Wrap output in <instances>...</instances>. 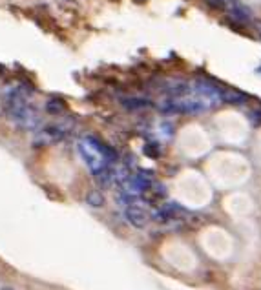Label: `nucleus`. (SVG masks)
I'll return each instance as SVG.
<instances>
[{"instance_id":"nucleus-1","label":"nucleus","mask_w":261,"mask_h":290,"mask_svg":"<svg viewBox=\"0 0 261 290\" xmlns=\"http://www.w3.org/2000/svg\"><path fill=\"white\" fill-rule=\"evenodd\" d=\"M6 111L9 121L15 126H19L20 130H37L40 126V113L31 103L20 104L17 108H11V110Z\"/></svg>"},{"instance_id":"nucleus-2","label":"nucleus","mask_w":261,"mask_h":290,"mask_svg":"<svg viewBox=\"0 0 261 290\" xmlns=\"http://www.w3.org/2000/svg\"><path fill=\"white\" fill-rule=\"evenodd\" d=\"M79 155L83 157V161L86 162V166L89 168V172L93 175H99L102 170H106V168L110 166L108 162L104 161V157H102L86 139L79 144Z\"/></svg>"},{"instance_id":"nucleus-3","label":"nucleus","mask_w":261,"mask_h":290,"mask_svg":"<svg viewBox=\"0 0 261 290\" xmlns=\"http://www.w3.org/2000/svg\"><path fill=\"white\" fill-rule=\"evenodd\" d=\"M66 137V132H64L60 126H44L42 130H38L35 133V139H33V144L35 146H50V144H57Z\"/></svg>"},{"instance_id":"nucleus-4","label":"nucleus","mask_w":261,"mask_h":290,"mask_svg":"<svg viewBox=\"0 0 261 290\" xmlns=\"http://www.w3.org/2000/svg\"><path fill=\"white\" fill-rule=\"evenodd\" d=\"M124 217L134 228H145L148 225V221H150V213L145 212L139 207H128L124 210Z\"/></svg>"},{"instance_id":"nucleus-5","label":"nucleus","mask_w":261,"mask_h":290,"mask_svg":"<svg viewBox=\"0 0 261 290\" xmlns=\"http://www.w3.org/2000/svg\"><path fill=\"white\" fill-rule=\"evenodd\" d=\"M229 17L230 19H234L236 22L245 24V22H250L252 13H250V9L245 6V4H241L239 0H236V2H232V4L229 6Z\"/></svg>"},{"instance_id":"nucleus-6","label":"nucleus","mask_w":261,"mask_h":290,"mask_svg":"<svg viewBox=\"0 0 261 290\" xmlns=\"http://www.w3.org/2000/svg\"><path fill=\"white\" fill-rule=\"evenodd\" d=\"M66 110H68V106H66V103H64L62 99H50L48 103H46V111L50 113V115H64L66 113Z\"/></svg>"},{"instance_id":"nucleus-7","label":"nucleus","mask_w":261,"mask_h":290,"mask_svg":"<svg viewBox=\"0 0 261 290\" xmlns=\"http://www.w3.org/2000/svg\"><path fill=\"white\" fill-rule=\"evenodd\" d=\"M122 106L126 110H145V108H150L152 103L148 99H139V97H128L122 101Z\"/></svg>"},{"instance_id":"nucleus-8","label":"nucleus","mask_w":261,"mask_h":290,"mask_svg":"<svg viewBox=\"0 0 261 290\" xmlns=\"http://www.w3.org/2000/svg\"><path fill=\"white\" fill-rule=\"evenodd\" d=\"M221 101L229 104H243L247 101V95H243V93H239V91H236V90H223Z\"/></svg>"},{"instance_id":"nucleus-9","label":"nucleus","mask_w":261,"mask_h":290,"mask_svg":"<svg viewBox=\"0 0 261 290\" xmlns=\"http://www.w3.org/2000/svg\"><path fill=\"white\" fill-rule=\"evenodd\" d=\"M86 203H88L91 208H102L104 203H106V199H104V193H102L101 190H89L88 195H86Z\"/></svg>"},{"instance_id":"nucleus-10","label":"nucleus","mask_w":261,"mask_h":290,"mask_svg":"<svg viewBox=\"0 0 261 290\" xmlns=\"http://www.w3.org/2000/svg\"><path fill=\"white\" fill-rule=\"evenodd\" d=\"M145 154L148 157H152V159H157L161 155V150H159V144H155V142H148L146 146H145Z\"/></svg>"},{"instance_id":"nucleus-11","label":"nucleus","mask_w":261,"mask_h":290,"mask_svg":"<svg viewBox=\"0 0 261 290\" xmlns=\"http://www.w3.org/2000/svg\"><path fill=\"white\" fill-rule=\"evenodd\" d=\"M232 2H236V0H208V4L210 6H214V7H229Z\"/></svg>"},{"instance_id":"nucleus-12","label":"nucleus","mask_w":261,"mask_h":290,"mask_svg":"<svg viewBox=\"0 0 261 290\" xmlns=\"http://www.w3.org/2000/svg\"><path fill=\"white\" fill-rule=\"evenodd\" d=\"M250 117H252V121H254L256 124L261 123V111H260V110L252 111V113H250Z\"/></svg>"},{"instance_id":"nucleus-13","label":"nucleus","mask_w":261,"mask_h":290,"mask_svg":"<svg viewBox=\"0 0 261 290\" xmlns=\"http://www.w3.org/2000/svg\"><path fill=\"white\" fill-rule=\"evenodd\" d=\"M256 29L260 31V35H261V22H256Z\"/></svg>"},{"instance_id":"nucleus-14","label":"nucleus","mask_w":261,"mask_h":290,"mask_svg":"<svg viewBox=\"0 0 261 290\" xmlns=\"http://www.w3.org/2000/svg\"><path fill=\"white\" fill-rule=\"evenodd\" d=\"M2 71H4V68H2V66H0V73H2Z\"/></svg>"},{"instance_id":"nucleus-15","label":"nucleus","mask_w":261,"mask_h":290,"mask_svg":"<svg viewBox=\"0 0 261 290\" xmlns=\"http://www.w3.org/2000/svg\"><path fill=\"white\" fill-rule=\"evenodd\" d=\"M258 71H260V73H261V68H260V70H258Z\"/></svg>"},{"instance_id":"nucleus-16","label":"nucleus","mask_w":261,"mask_h":290,"mask_svg":"<svg viewBox=\"0 0 261 290\" xmlns=\"http://www.w3.org/2000/svg\"><path fill=\"white\" fill-rule=\"evenodd\" d=\"M6 290H7V289H6Z\"/></svg>"}]
</instances>
